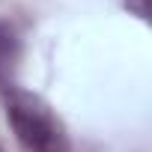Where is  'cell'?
Listing matches in <instances>:
<instances>
[{"label": "cell", "instance_id": "obj_2", "mask_svg": "<svg viewBox=\"0 0 152 152\" xmlns=\"http://www.w3.org/2000/svg\"><path fill=\"white\" fill-rule=\"evenodd\" d=\"M18 57H21V45H18L15 30H12L9 24L0 21V81L12 75V69H15Z\"/></svg>", "mask_w": 152, "mask_h": 152}, {"label": "cell", "instance_id": "obj_1", "mask_svg": "<svg viewBox=\"0 0 152 152\" xmlns=\"http://www.w3.org/2000/svg\"><path fill=\"white\" fill-rule=\"evenodd\" d=\"M6 116L24 152H72L66 122L57 116V110L42 96L9 87Z\"/></svg>", "mask_w": 152, "mask_h": 152}, {"label": "cell", "instance_id": "obj_3", "mask_svg": "<svg viewBox=\"0 0 152 152\" xmlns=\"http://www.w3.org/2000/svg\"><path fill=\"white\" fill-rule=\"evenodd\" d=\"M125 9L146 21V18H149V0H125Z\"/></svg>", "mask_w": 152, "mask_h": 152}]
</instances>
